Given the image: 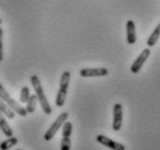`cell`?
Listing matches in <instances>:
<instances>
[{
	"instance_id": "20",
	"label": "cell",
	"mask_w": 160,
	"mask_h": 150,
	"mask_svg": "<svg viewBox=\"0 0 160 150\" xmlns=\"http://www.w3.org/2000/svg\"><path fill=\"white\" fill-rule=\"evenodd\" d=\"M18 150H21V149H18Z\"/></svg>"
},
{
	"instance_id": "17",
	"label": "cell",
	"mask_w": 160,
	"mask_h": 150,
	"mask_svg": "<svg viewBox=\"0 0 160 150\" xmlns=\"http://www.w3.org/2000/svg\"><path fill=\"white\" fill-rule=\"evenodd\" d=\"M71 149V138H63L60 142V150H70Z\"/></svg>"
},
{
	"instance_id": "16",
	"label": "cell",
	"mask_w": 160,
	"mask_h": 150,
	"mask_svg": "<svg viewBox=\"0 0 160 150\" xmlns=\"http://www.w3.org/2000/svg\"><path fill=\"white\" fill-rule=\"evenodd\" d=\"M30 89H29L27 86H24V87H22V89H21V92H20V102L21 103H27L28 102L29 97H30Z\"/></svg>"
},
{
	"instance_id": "13",
	"label": "cell",
	"mask_w": 160,
	"mask_h": 150,
	"mask_svg": "<svg viewBox=\"0 0 160 150\" xmlns=\"http://www.w3.org/2000/svg\"><path fill=\"white\" fill-rule=\"evenodd\" d=\"M18 142H19V140H18V138H15V136L7 138L5 141H2V142L0 143V149H1V150L11 149V148H13L15 144H18Z\"/></svg>"
},
{
	"instance_id": "11",
	"label": "cell",
	"mask_w": 160,
	"mask_h": 150,
	"mask_svg": "<svg viewBox=\"0 0 160 150\" xmlns=\"http://www.w3.org/2000/svg\"><path fill=\"white\" fill-rule=\"evenodd\" d=\"M159 37H160V23H158V26L154 28V30H153L152 34L150 35L148 42H146L148 46H150V48H151V46H154L157 44V42H158V40H159Z\"/></svg>"
},
{
	"instance_id": "9",
	"label": "cell",
	"mask_w": 160,
	"mask_h": 150,
	"mask_svg": "<svg viewBox=\"0 0 160 150\" xmlns=\"http://www.w3.org/2000/svg\"><path fill=\"white\" fill-rule=\"evenodd\" d=\"M137 35H136V26L132 20H129L127 22V42L128 44L132 45L136 43Z\"/></svg>"
},
{
	"instance_id": "19",
	"label": "cell",
	"mask_w": 160,
	"mask_h": 150,
	"mask_svg": "<svg viewBox=\"0 0 160 150\" xmlns=\"http://www.w3.org/2000/svg\"><path fill=\"white\" fill-rule=\"evenodd\" d=\"M1 22H2V21H1V19H0V24H1Z\"/></svg>"
},
{
	"instance_id": "10",
	"label": "cell",
	"mask_w": 160,
	"mask_h": 150,
	"mask_svg": "<svg viewBox=\"0 0 160 150\" xmlns=\"http://www.w3.org/2000/svg\"><path fill=\"white\" fill-rule=\"evenodd\" d=\"M0 129L2 130V133H4V135L6 138L13 136V129L11 128V126L8 125L7 121H6L4 113H2L1 111H0Z\"/></svg>"
},
{
	"instance_id": "12",
	"label": "cell",
	"mask_w": 160,
	"mask_h": 150,
	"mask_svg": "<svg viewBox=\"0 0 160 150\" xmlns=\"http://www.w3.org/2000/svg\"><path fill=\"white\" fill-rule=\"evenodd\" d=\"M0 111L4 113V115H6L8 119H14L15 118V112L8 106L7 104L0 98Z\"/></svg>"
},
{
	"instance_id": "7",
	"label": "cell",
	"mask_w": 160,
	"mask_h": 150,
	"mask_svg": "<svg viewBox=\"0 0 160 150\" xmlns=\"http://www.w3.org/2000/svg\"><path fill=\"white\" fill-rule=\"evenodd\" d=\"M150 54H151L150 49H145V50H143V51L140 52V54L137 57V59L135 60V61H133V63L131 65V68H130V69H131L132 74H137V73L142 69L143 65H144L145 61L148 59Z\"/></svg>"
},
{
	"instance_id": "3",
	"label": "cell",
	"mask_w": 160,
	"mask_h": 150,
	"mask_svg": "<svg viewBox=\"0 0 160 150\" xmlns=\"http://www.w3.org/2000/svg\"><path fill=\"white\" fill-rule=\"evenodd\" d=\"M0 98L2 99L8 106L11 107V109H12L15 113H18L19 115H21V117H26V115H28V112H27V110H26V107L22 106L20 103L16 102L15 99H13L12 97H11V95L6 91V89H5L4 86H2L1 83H0Z\"/></svg>"
},
{
	"instance_id": "18",
	"label": "cell",
	"mask_w": 160,
	"mask_h": 150,
	"mask_svg": "<svg viewBox=\"0 0 160 150\" xmlns=\"http://www.w3.org/2000/svg\"><path fill=\"white\" fill-rule=\"evenodd\" d=\"M4 58V48H2V29L0 28V61Z\"/></svg>"
},
{
	"instance_id": "8",
	"label": "cell",
	"mask_w": 160,
	"mask_h": 150,
	"mask_svg": "<svg viewBox=\"0 0 160 150\" xmlns=\"http://www.w3.org/2000/svg\"><path fill=\"white\" fill-rule=\"evenodd\" d=\"M96 141L99 143H101L102 146L107 147V148H109V149L112 150H125V147L122 143L116 142V141H114V140L107 138L104 135H98L96 136Z\"/></svg>"
},
{
	"instance_id": "6",
	"label": "cell",
	"mask_w": 160,
	"mask_h": 150,
	"mask_svg": "<svg viewBox=\"0 0 160 150\" xmlns=\"http://www.w3.org/2000/svg\"><path fill=\"white\" fill-rule=\"evenodd\" d=\"M108 69L104 67L98 68H82L80 69L79 74L81 77H101L108 75Z\"/></svg>"
},
{
	"instance_id": "15",
	"label": "cell",
	"mask_w": 160,
	"mask_h": 150,
	"mask_svg": "<svg viewBox=\"0 0 160 150\" xmlns=\"http://www.w3.org/2000/svg\"><path fill=\"white\" fill-rule=\"evenodd\" d=\"M72 130H73L72 123L65 121V124L62 127V135H63V138H70L71 134H72Z\"/></svg>"
},
{
	"instance_id": "4",
	"label": "cell",
	"mask_w": 160,
	"mask_h": 150,
	"mask_svg": "<svg viewBox=\"0 0 160 150\" xmlns=\"http://www.w3.org/2000/svg\"><path fill=\"white\" fill-rule=\"evenodd\" d=\"M68 112H63V113H60L58 115V118L53 121L51 126L49 127V129L45 132V134H44V140L45 141H50L51 138H53V136L56 135V133L58 132V129H60L63 125L65 124V121H68Z\"/></svg>"
},
{
	"instance_id": "14",
	"label": "cell",
	"mask_w": 160,
	"mask_h": 150,
	"mask_svg": "<svg viewBox=\"0 0 160 150\" xmlns=\"http://www.w3.org/2000/svg\"><path fill=\"white\" fill-rule=\"evenodd\" d=\"M37 102H38V99H37V96L34 94V95H30L29 97L28 102L26 103L27 105H26V110L28 113H34L35 110H36V106H37Z\"/></svg>"
},
{
	"instance_id": "1",
	"label": "cell",
	"mask_w": 160,
	"mask_h": 150,
	"mask_svg": "<svg viewBox=\"0 0 160 150\" xmlns=\"http://www.w3.org/2000/svg\"><path fill=\"white\" fill-rule=\"evenodd\" d=\"M30 83H32V88H34V90H35V95L37 96V99H38V102L41 104V107H42V110L45 115H50L52 112V109H51V105L49 104L48 102V98H47V96L44 94V89L42 87V83H41L40 79H38V76L36 74H34L30 76Z\"/></svg>"
},
{
	"instance_id": "5",
	"label": "cell",
	"mask_w": 160,
	"mask_h": 150,
	"mask_svg": "<svg viewBox=\"0 0 160 150\" xmlns=\"http://www.w3.org/2000/svg\"><path fill=\"white\" fill-rule=\"evenodd\" d=\"M123 123V107L122 104L116 103L112 107V129L117 132L122 128Z\"/></svg>"
},
{
	"instance_id": "2",
	"label": "cell",
	"mask_w": 160,
	"mask_h": 150,
	"mask_svg": "<svg viewBox=\"0 0 160 150\" xmlns=\"http://www.w3.org/2000/svg\"><path fill=\"white\" fill-rule=\"evenodd\" d=\"M70 80H71V73L68 71H65L62 74V76H60L59 89H58L56 101H55L56 106L58 107L64 106L65 101H66V95H68V86H70Z\"/></svg>"
}]
</instances>
